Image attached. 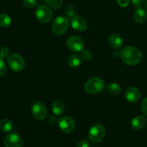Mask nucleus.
<instances>
[{
    "instance_id": "obj_1",
    "label": "nucleus",
    "mask_w": 147,
    "mask_h": 147,
    "mask_svg": "<svg viewBox=\"0 0 147 147\" xmlns=\"http://www.w3.org/2000/svg\"><path fill=\"white\" fill-rule=\"evenodd\" d=\"M121 58L128 65H136L142 60V53L136 47L127 46L121 52Z\"/></svg>"
},
{
    "instance_id": "obj_2",
    "label": "nucleus",
    "mask_w": 147,
    "mask_h": 147,
    "mask_svg": "<svg viewBox=\"0 0 147 147\" xmlns=\"http://www.w3.org/2000/svg\"><path fill=\"white\" fill-rule=\"evenodd\" d=\"M105 83L101 78L98 77H93L86 81L84 89L90 94H97L103 91Z\"/></svg>"
},
{
    "instance_id": "obj_3",
    "label": "nucleus",
    "mask_w": 147,
    "mask_h": 147,
    "mask_svg": "<svg viewBox=\"0 0 147 147\" xmlns=\"http://www.w3.org/2000/svg\"><path fill=\"white\" fill-rule=\"evenodd\" d=\"M106 136V130L103 125L100 123L94 124L90 129L88 138L93 143H99L102 142Z\"/></svg>"
},
{
    "instance_id": "obj_4",
    "label": "nucleus",
    "mask_w": 147,
    "mask_h": 147,
    "mask_svg": "<svg viewBox=\"0 0 147 147\" xmlns=\"http://www.w3.org/2000/svg\"><path fill=\"white\" fill-rule=\"evenodd\" d=\"M69 27V21L68 19L66 17H57L54 20L52 25V31L54 34L60 36L65 33Z\"/></svg>"
},
{
    "instance_id": "obj_5",
    "label": "nucleus",
    "mask_w": 147,
    "mask_h": 147,
    "mask_svg": "<svg viewBox=\"0 0 147 147\" xmlns=\"http://www.w3.org/2000/svg\"><path fill=\"white\" fill-rule=\"evenodd\" d=\"M35 17L42 23H48L53 19V13L47 6L40 5L35 10Z\"/></svg>"
},
{
    "instance_id": "obj_6",
    "label": "nucleus",
    "mask_w": 147,
    "mask_h": 147,
    "mask_svg": "<svg viewBox=\"0 0 147 147\" xmlns=\"http://www.w3.org/2000/svg\"><path fill=\"white\" fill-rule=\"evenodd\" d=\"M8 65L13 71L20 72L24 68L25 63L23 57L20 55L14 53L9 57Z\"/></svg>"
},
{
    "instance_id": "obj_7",
    "label": "nucleus",
    "mask_w": 147,
    "mask_h": 147,
    "mask_svg": "<svg viewBox=\"0 0 147 147\" xmlns=\"http://www.w3.org/2000/svg\"><path fill=\"white\" fill-rule=\"evenodd\" d=\"M67 47L70 50L75 53L81 52L84 47V42L83 39L77 35H72L67 39Z\"/></svg>"
},
{
    "instance_id": "obj_8",
    "label": "nucleus",
    "mask_w": 147,
    "mask_h": 147,
    "mask_svg": "<svg viewBox=\"0 0 147 147\" xmlns=\"http://www.w3.org/2000/svg\"><path fill=\"white\" fill-rule=\"evenodd\" d=\"M47 108L45 105L42 102H35L32 106V113L37 120H44L47 116Z\"/></svg>"
},
{
    "instance_id": "obj_9",
    "label": "nucleus",
    "mask_w": 147,
    "mask_h": 147,
    "mask_svg": "<svg viewBox=\"0 0 147 147\" xmlns=\"http://www.w3.org/2000/svg\"><path fill=\"white\" fill-rule=\"evenodd\" d=\"M59 126L63 132L70 134L76 129V122L70 116H64L59 120Z\"/></svg>"
},
{
    "instance_id": "obj_10",
    "label": "nucleus",
    "mask_w": 147,
    "mask_h": 147,
    "mask_svg": "<svg viewBox=\"0 0 147 147\" xmlns=\"http://www.w3.org/2000/svg\"><path fill=\"white\" fill-rule=\"evenodd\" d=\"M4 145L6 147H22L23 142L20 136L17 134H9L4 139Z\"/></svg>"
},
{
    "instance_id": "obj_11",
    "label": "nucleus",
    "mask_w": 147,
    "mask_h": 147,
    "mask_svg": "<svg viewBox=\"0 0 147 147\" xmlns=\"http://www.w3.org/2000/svg\"><path fill=\"white\" fill-rule=\"evenodd\" d=\"M71 26L74 30L78 32L85 31L87 28V22L86 20L80 16L75 15L70 20Z\"/></svg>"
},
{
    "instance_id": "obj_12",
    "label": "nucleus",
    "mask_w": 147,
    "mask_h": 147,
    "mask_svg": "<svg viewBox=\"0 0 147 147\" xmlns=\"http://www.w3.org/2000/svg\"><path fill=\"white\" fill-rule=\"evenodd\" d=\"M126 100L130 103H136L141 98V93L138 88L135 87L129 88L125 93Z\"/></svg>"
},
{
    "instance_id": "obj_13",
    "label": "nucleus",
    "mask_w": 147,
    "mask_h": 147,
    "mask_svg": "<svg viewBox=\"0 0 147 147\" xmlns=\"http://www.w3.org/2000/svg\"><path fill=\"white\" fill-rule=\"evenodd\" d=\"M109 44L113 48L119 49L123 46V41L122 37L117 33H113L109 37Z\"/></svg>"
},
{
    "instance_id": "obj_14",
    "label": "nucleus",
    "mask_w": 147,
    "mask_h": 147,
    "mask_svg": "<svg viewBox=\"0 0 147 147\" xmlns=\"http://www.w3.org/2000/svg\"><path fill=\"white\" fill-rule=\"evenodd\" d=\"M146 124V119L143 116H136L132 119L131 126L136 130H141Z\"/></svg>"
},
{
    "instance_id": "obj_15",
    "label": "nucleus",
    "mask_w": 147,
    "mask_h": 147,
    "mask_svg": "<svg viewBox=\"0 0 147 147\" xmlns=\"http://www.w3.org/2000/svg\"><path fill=\"white\" fill-rule=\"evenodd\" d=\"M134 18L135 21L139 24L145 22L147 19L146 11L144 9L139 7L135 10L134 13Z\"/></svg>"
},
{
    "instance_id": "obj_16",
    "label": "nucleus",
    "mask_w": 147,
    "mask_h": 147,
    "mask_svg": "<svg viewBox=\"0 0 147 147\" xmlns=\"http://www.w3.org/2000/svg\"><path fill=\"white\" fill-rule=\"evenodd\" d=\"M52 110L53 113H55L57 116H60L64 113L65 111V105L61 100H55L52 105Z\"/></svg>"
},
{
    "instance_id": "obj_17",
    "label": "nucleus",
    "mask_w": 147,
    "mask_h": 147,
    "mask_svg": "<svg viewBox=\"0 0 147 147\" xmlns=\"http://www.w3.org/2000/svg\"><path fill=\"white\" fill-rule=\"evenodd\" d=\"M82 62V57L78 55H73L70 56L67 60V64L72 68H76L78 67Z\"/></svg>"
},
{
    "instance_id": "obj_18",
    "label": "nucleus",
    "mask_w": 147,
    "mask_h": 147,
    "mask_svg": "<svg viewBox=\"0 0 147 147\" xmlns=\"http://www.w3.org/2000/svg\"><path fill=\"white\" fill-rule=\"evenodd\" d=\"M13 129V123L8 119H4L0 121V129L4 133L9 132Z\"/></svg>"
},
{
    "instance_id": "obj_19",
    "label": "nucleus",
    "mask_w": 147,
    "mask_h": 147,
    "mask_svg": "<svg viewBox=\"0 0 147 147\" xmlns=\"http://www.w3.org/2000/svg\"><path fill=\"white\" fill-rule=\"evenodd\" d=\"M106 89H107V91L111 95H118L121 91V87L116 83H112L108 85Z\"/></svg>"
},
{
    "instance_id": "obj_20",
    "label": "nucleus",
    "mask_w": 147,
    "mask_h": 147,
    "mask_svg": "<svg viewBox=\"0 0 147 147\" xmlns=\"http://www.w3.org/2000/svg\"><path fill=\"white\" fill-rule=\"evenodd\" d=\"M11 20L7 14H0V27H8L11 24Z\"/></svg>"
},
{
    "instance_id": "obj_21",
    "label": "nucleus",
    "mask_w": 147,
    "mask_h": 147,
    "mask_svg": "<svg viewBox=\"0 0 147 147\" xmlns=\"http://www.w3.org/2000/svg\"><path fill=\"white\" fill-rule=\"evenodd\" d=\"M46 4L54 9H57L62 7L63 0H45Z\"/></svg>"
},
{
    "instance_id": "obj_22",
    "label": "nucleus",
    "mask_w": 147,
    "mask_h": 147,
    "mask_svg": "<svg viewBox=\"0 0 147 147\" xmlns=\"http://www.w3.org/2000/svg\"><path fill=\"white\" fill-rule=\"evenodd\" d=\"M23 4H24V7H27V8L32 9L37 6V0H24Z\"/></svg>"
},
{
    "instance_id": "obj_23",
    "label": "nucleus",
    "mask_w": 147,
    "mask_h": 147,
    "mask_svg": "<svg viewBox=\"0 0 147 147\" xmlns=\"http://www.w3.org/2000/svg\"><path fill=\"white\" fill-rule=\"evenodd\" d=\"M65 13L66 16H67L68 17H73L75 16V9L74 7H72V6H67V7L65 9Z\"/></svg>"
},
{
    "instance_id": "obj_24",
    "label": "nucleus",
    "mask_w": 147,
    "mask_h": 147,
    "mask_svg": "<svg viewBox=\"0 0 147 147\" xmlns=\"http://www.w3.org/2000/svg\"><path fill=\"white\" fill-rule=\"evenodd\" d=\"M81 57L86 60H89L92 58V53L88 50H83L81 51Z\"/></svg>"
},
{
    "instance_id": "obj_25",
    "label": "nucleus",
    "mask_w": 147,
    "mask_h": 147,
    "mask_svg": "<svg viewBox=\"0 0 147 147\" xmlns=\"http://www.w3.org/2000/svg\"><path fill=\"white\" fill-rule=\"evenodd\" d=\"M9 55V50L7 47H3L0 48V59H4L7 58Z\"/></svg>"
},
{
    "instance_id": "obj_26",
    "label": "nucleus",
    "mask_w": 147,
    "mask_h": 147,
    "mask_svg": "<svg viewBox=\"0 0 147 147\" xmlns=\"http://www.w3.org/2000/svg\"><path fill=\"white\" fill-rule=\"evenodd\" d=\"M6 72H7V65L2 59H0V77L4 76Z\"/></svg>"
},
{
    "instance_id": "obj_27",
    "label": "nucleus",
    "mask_w": 147,
    "mask_h": 147,
    "mask_svg": "<svg viewBox=\"0 0 147 147\" xmlns=\"http://www.w3.org/2000/svg\"><path fill=\"white\" fill-rule=\"evenodd\" d=\"M147 2V0H131V3L133 4V6L136 8H139L141 7L143 3Z\"/></svg>"
},
{
    "instance_id": "obj_28",
    "label": "nucleus",
    "mask_w": 147,
    "mask_h": 147,
    "mask_svg": "<svg viewBox=\"0 0 147 147\" xmlns=\"http://www.w3.org/2000/svg\"><path fill=\"white\" fill-rule=\"evenodd\" d=\"M142 110L144 114L147 116V97L144 99L143 102L142 103Z\"/></svg>"
},
{
    "instance_id": "obj_29",
    "label": "nucleus",
    "mask_w": 147,
    "mask_h": 147,
    "mask_svg": "<svg viewBox=\"0 0 147 147\" xmlns=\"http://www.w3.org/2000/svg\"><path fill=\"white\" fill-rule=\"evenodd\" d=\"M77 147H89V142L86 139H83L78 143Z\"/></svg>"
},
{
    "instance_id": "obj_30",
    "label": "nucleus",
    "mask_w": 147,
    "mask_h": 147,
    "mask_svg": "<svg viewBox=\"0 0 147 147\" xmlns=\"http://www.w3.org/2000/svg\"><path fill=\"white\" fill-rule=\"evenodd\" d=\"M117 2L121 7H126L129 4L130 0H117Z\"/></svg>"
},
{
    "instance_id": "obj_31",
    "label": "nucleus",
    "mask_w": 147,
    "mask_h": 147,
    "mask_svg": "<svg viewBox=\"0 0 147 147\" xmlns=\"http://www.w3.org/2000/svg\"><path fill=\"white\" fill-rule=\"evenodd\" d=\"M48 122L50 123H51V124L55 125L57 123V119H56V117H55V116H50V117L48 118Z\"/></svg>"
},
{
    "instance_id": "obj_32",
    "label": "nucleus",
    "mask_w": 147,
    "mask_h": 147,
    "mask_svg": "<svg viewBox=\"0 0 147 147\" xmlns=\"http://www.w3.org/2000/svg\"><path fill=\"white\" fill-rule=\"evenodd\" d=\"M146 11H147V2L146 3Z\"/></svg>"
}]
</instances>
